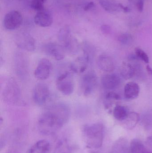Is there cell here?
Returning <instances> with one entry per match:
<instances>
[{
  "label": "cell",
  "mask_w": 152,
  "mask_h": 153,
  "mask_svg": "<svg viewBox=\"0 0 152 153\" xmlns=\"http://www.w3.org/2000/svg\"><path fill=\"white\" fill-rule=\"evenodd\" d=\"M118 40L122 45H128L132 44L133 38L132 35L129 33H123L119 36Z\"/></svg>",
  "instance_id": "obj_27"
},
{
  "label": "cell",
  "mask_w": 152,
  "mask_h": 153,
  "mask_svg": "<svg viewBox=\"0 0 152 153\" xmlns=\"http://www.w3.org/2000/svg\"><path fill=\"white\" fill-rule=\"evenodd\" d=\"M50 91L47 85L39 83L36 85L33 91V100L39 106L44 105L49 99Z\"/></svg>",
  "instance_id": "obj_9"
},
{
  "label": "cell",
  "mask_w": 152,
  "mask_h": 153,
  "mask_svg": "<svg viewBox=\"0 0 152 153\" xmlns=\"http://www.w3.org/2000/svg\"><path fill=\"white\" fill-rule=\"evenodd\" d=\"M120 96L118 94L114 91H109L106 93L104 96V104L106 109L109 108L113 101L119 100Z\"/></svg>",
  "instance_id": "obj_26"
},
{
  "label": "cell",
  "mask_w": 152,
  "mask_h": 153,
  "mask_svg": "<svg viewBox=\"0 0 152 153\" xmlns=\"http://www.w3.org/2000/svg\"><path fill=\"white\" fill-rule=\"evenodd\" d=\"M140 120V116L136 112L129 113L126 118L123 120V125L126 128L131 129L136 126Z\"/></svg>",
  "instance_id": "obj_22"
},
{
  "label": "cell",
  "mask_w": 152,
  "mask_h": 153,
  "mask_svg": "<svg viewBox=\"0 0 152 153\" xmlns=\"http://www.w3.org/2000/svg\"><path fill=\"white\" fill-rule=\"evenodd\" d=\"M83 134L87 146L90 149H98L103 142L104 126L101 123L88 124L84 126Z\"/></svg>",
  "instance_id": "obj_2"
},
{
  "label": "cell",
  "mask_w": 152,
  "mask_h": 153,
  "mask_svg": "<svg viewBox=\"0 0 152 153\" xmlns=\"http://www.w3.org/2000/svg\"><path fill=\"white\" fill-rule=\"evenodd\" d=\"M95 7V4L93 2H89L85 5L84 9L85 11H88L93 9Z\"/></svg>",
  "instance_id": "obj_33"
},
{
  "label": "cell",
  "mask_w": 152,
  "mask_h": 153,
  "mask_svg": "<svg viewBox=\"0 0 152 153\" xmlns=\"http://www.w3.org/2000/svg\"><path fill=\"white\" fill-rule=\"evenodd\" d=\"M42 49L46 54L57 61L63 60L65 57L66 52L60 44L52 42L46 43L43 45Z\"/></svg>",
  "instance_id": "obj_11"
},
{
  "label": "cell",
  "mask_w": 152,
  "mask_h": 153,
  "mask_svg": "<svg viewBox=\"0 0 152 153\" xmlns=\"http://www.w3.org/2000/svg\"><path fill=\"white\" fill-rule=\"evenodd\" d=\"M146 71L148 73L152 76V68L149 65H147L146 67Z\"/></svg>",
  "instance_id": "obj_35"
},
{
  "label": "cell",
  "mask_w": 152,
  "mask_h": 153,
  "mask_svg": "<svg viewBox=\"0 0 152 153\" xmlns=\"http://www.w3.org/2000/svg\"><path fill=\"white\" fill-rule=\"evenodd\" d=\"M58 39L66 53L70 54H76L81 48L77 39L71 34L68 27H64L60 30L58 33Z\"/></svg>",
  "instance_id": "obj_3"
},
{
  "label": "cell",
  "mask_w": 152,
  "mask_h": 153,
  "mask_svg": "<svg viewBox=\"0 0 152 153\" xmlns=\"http://www.w3.org/2000/svg\"><path fill=\"white\" fill-rule=\"evenodd\" d=\"M72 149L68 140L65 138L61 139L57 143L54 153H71Z\"/></svg>",
  "instance_id": "obj_24"
},
{
  "label": "cell",
  "mask_w": 152,
  "mask_h": 153,
  "mask_svg": "<svg viewBox=\"0 0 152 153\" xmlns=\"http://www.w3.org/2000/svg\"><path fill=\"white\" fill-rule=\"evenodd\" d=\"M130 3L133 4L137 10L140 12H142L144 10V7L145 0H129Z\"/></svg>",
  "instance_id": "obj_30"
},
{
  "label": "cell",
  "mask_w": 152,
  "mask_h": 153,
  "mask_svg": "<svg viewBox=\"0 0 152 153\" xmlns=\"http://www.w3.org/2000/svg\"><path fill=\"white\" fill-rule=\"evenodd\" d=\"M51 143L46 140H40L35 143L28 150L27 153H50Z\"/></svg>",
  "instance_id": "obj_17"
},
{
  "label": "cell",
  "mask_w": 152,
  "mask_h": 153,
  "mask_svg": "<svg viewBox=\"0 0 152 153\" xmlns=\"http://www.w3.org/2000/svg\"><path fill=\"white\" fill-rule=\"evenodd\" d=\"M120 8H121V10H123L124 12L129 13L131 11V9L129 7H127V6H124L121 3H120Z\"/></svg>",
  "instance_id": "obj_34"
},
{
  "label": "cell",
  "mask_w": 152,
  "mask_h": 153,
  "mask_svg": "<svg viewBox=\"0 0 152 153\" xmlns=\"http://www.w3.org/2000/svg\"><path fill=\"white\" fill-rule=\"evenodd\" d=\"M98 84V77L94 71H90L83 74L80 82V88L83 95L88 96L93 93Z\"/></svg>",
  "instance_id": "obj_6"
},
{
  "label": "cell",
  "mask_w": 152,
  "mask_h": 153,
  "mask_svg": "<svg viewBox=\"0 0 152 153\" xmlns=\"http://www.w3.org/2000/svg\"><path fill=\"white\" fill-rule=\"evenodd\" d=\"M14 64L17 75L23 80L27 78L29 74V62L27 56L24 53L17 52L14 55Z\"/></svg>",
  "instance_id": "obj_7"
},
{
  "label": "cell",
  "mask_w": 152,
  "mask_h": 153,
  "mask_svg": "<svg viewBox=\"0 0 152 153\" xmlns=\"http://www.w3.org/2000/svg\"><path fill=\"white\" fill-rule=\"evenodd\" d=\"M72 72L70 70L62 72L57 76L56 87L60 92L66 96L72 94L75 88Z\"/></svg>",
  "instance_id": "obj_5"
},
{
  "label": "cell",
  "mask_w": 152,
  "mask_h": 153,
  "mask_svg": "<svg viewBox=\"0 0 152 153\" xmlns=\"http://www.w3.org/2000/svg\"><path fill=\"white\" fill-rule=\"evenodd\" d=\"M83 52V56H84L91 64L93 60L95 54V49L94 47L90 42L84 41L82 43L81 46Z\"/></svg>",
  "instance_id": "obj_20"
},
{
  "label": "cell",
  "mask_w": 152,
  "mask_h": 153,
  "mask_svg": "<svg viewBox=\"0 0 152 153\" xmlns=\"http://www.w3.org/2000/svg\"><path fill=\"white\" fill-rule=\"evenodd\" d=\"M128 111L126 108L122 105H117L113 110L114 118L119 121H123L128 115Z\"/></svg>",
  "instance_id": "obj_25"
},
{
  "label": "cell",
  "mask_w": 152,
  "mask_h": 153,
  "mask_svg": "<svg viewBox=\"0 0 152 153\" xmlns=\"http://www.w3.org/2000/svg\"><path fill=\"white\" fill-rule=\"evenodd\" d=\"M46 0H31V7L35 10L39 11L44 10V4Z\"/></svg>",
  "instance_id": "obj_29"
},
{
  "label": "cell",
  "mask_w": 152,
  "mask_h": 153,
  "mask_svg": "<svg viewBox=\"0 0 152 153\" xmlns=\"http://www.w3.org/2000/svg\"><path fill=\"white\" fill-rule=\"evenodd\" d=\"M99 3L103 9L109 13H116L121 10L120 3L115 0H100Z\"/></svg>",
  "instance_id": "obj_19"
},
{
  "label": "cell",
  "mask_w": 152,
  "mask_h": 153,
  "mask_svg": "<svg viewBox=\"0 0 152 153\" xmlns=\"http://www.w3.org/2000/svg\"><path fill=\"white\" fill-rule=\"evenodd\" d=\"M53 19L51 13L46 10L37 12L34 18L35 23L40 27H47L52 24Z\"/></svg>",
  "instance_id": "obj_14"
},
{
  "label": "cell",
  "mask_w": 152,
  "mask_h": 153,
  "mask_svg": "<svg viewBox=\"0 0 152 153\" xmlns=\"http://www.w3.org/2000/svg\"><path fill=\"white\" fill-rule=\"evenodd\" d=\"M52 69V65L50 60L43 58L38 62L34 72L37 79L40 80L47 79L50 76Z\"/></svg>",
  "instance_id": "obj_12"
},
{
  "label": "cell",
  "mask_w": 152,
  "mask_h": 153,
  "mask_svg": "<svg viewBox=\"0 0 152 153\" xmlns=\"http://www.w3.org/2000/svg\"><path fill=\"white\" fill-rule=\"evenodd\" d=\"M90 64L84 56L77 58L70 65V70L73 73L83 74L86 71L88 65Z\"/></svg>",
  "instance_id": "obj_16"
},
{
  "label": "cell",
  "mask_w": 152,
  "mask_h": 153,
  "mask_svg": "<svg viewBox=\"0 0 152 153\" xmlns=\"http://www.w3.org/2000/svg\"><path fill=\"white\" fill-rule=\"evenodd\" d=\"M136 55L137 56L138 59L142 60L146 63H148L150 62L149 57L148 55L144 50L139 48H136L135 49Z\"/></svg>",
  "instance_id": "obj_28"
},
{
  "label": "cell",
  "mask_w": 152,
  "mask_h": 153,
  "mask_svg": "<svg viewBox=\"0 0 152 153\" xmlns=\"http://www.w3.org/2000/svg\"><path fill=\"white\" fill-rule=\"evenodd\" d=\"M5 153H20L15 150H10L8 152H6Z\"/></svg>",
  "instance_id": "obj_36"
},
{
  "label": "cell",
  "mask_w": 152,
  "mask_h": 153,
  "mask_svg": "<svg viewBox=\"0 0 152 153\" xmlns=\"http://www.w3.org/2000/svg\"><path fill=\"white\" fill-rule=\"evenodd\" d=\"M1 92L4 100L10 103H15L19 100L20 90L16 81L9 78L1 84Z\"/></svg>",
  "instance_id": "obj_4"
},
{
  "label": "cell",
  "mask_w": 152,
  "mask_h": 153,
  "mask_svg": "<svg viewBox=\"0 0 152 153\" xmlns=\"http://www.w3.org/2000/svg\"><path fill=\"white\" fill-rule=\"evenodd\" d=\"M121 76L126 79H131L135 75V70L134 65L126 62H123L120 68Z\"/></svg>",
  "instance_id": "obj_21"
},
{
  "label": "cell",
  "mask_w": 152,
  "mask_h": 153,
  "mask_svg": "<svg viewBox=\"0 0 152 153\" xmlns=\"http://www.w3.org/2000/svg\"><path fill=\"white\" fill-rule=\"evenodd\" d=\"M23 22V17L21 13L16 10L9 12L4 16L3 25L8 30H14L18 28Z\"/></svg>",
  "instance_id": "obj_10"
},
{
  "label": "cell",
  "mask_w": 152,
  "mask_h": 153,
  "mask_svg": "<svg viewBox=\"0 0 152 153\" xmlns=\"http://www.w3.org/2000/svg\"><path fill=\"white\" fill-rule=\"evenodd\" d=\"M130 153H151L145 146V145L138 139L132 140L130 144Z\"/></svg>",
  "instance_id": "obj_23"
},
{
  "label": "cell",
  "mask_w": 152,
  "mask_h": 153,
  "mask_svg": "<svg viewBox=\"0 0 152 153\" xmlns=\"http://www.w3.org/2000/svg\"><path fill=\"white\" fill-rule=\"evenodd\" d=\"M145 146L150 152L152 153V136L147 137Z\"/></svg>",
  "instance_id": "obj_31"
},
{
  "label": "cell",
  "mask_w": 152,
  "mask_h": 153,
  "mask_svg": "<svg viewBox=\"0 0 152 153\" xmlns=\"http://www.w3.org/2000/svg\"><path fill=\"white\" fill-rule=\"evenodd\" d=\"M140 91V86L137 83L129 82L124 88V95L125 98L128 100H134L138 97Z\"/></svg>",
  "instance_id": "obj_18"
},
{
  "label": "cell",
  "mask_w": 152,
  "mask_h": 153,
  "mask_svg": "<svg viewBox=\"0 0 152 153\" xmlns=\"http://www.w3.org/2000/svg\"><path fill=\"white\" fill-rule=\"evenodd\" d=\"M97 65L99 69L105 72H112L115 70L113 59L107 55H101L97 59Z\"/></svg>",
  "instance_id": "obj_15"
},
{
  "label": "cell",
  "mask_w": 152,
  "mask_h": 153,
  "mask_svg": "<svg viewBox=\"0 0 152 153\" xmlns=\"http://www.w3.org/2000/svg\"><path fill=\"white\" fill-rule=\"evenodd\" d=\"M15 42L18 47L25 51L33 52L35 49V40L28 33L21 32L17 34Z\"/></svg>",
  "instance_id": "obj_8"
},
{
  "label": "cell",
  "mask_w": 152,
  "mask_h": 153,
  "mask_svg": "<svg viewBox=\"0 0 152 153\" xmlns=\"http://www.w3.org/2000/svg\"><path fill=\"white\" fill-rule=\"evenodd\" d=\"M70 113L69 107L65 103L51 106L39 117L37 123L38 130L44 135L55 134L68 120Z\"/></svg>",
  "instance_id": "obj_1"
},
{
  "label": "cell",
  "mask_w": 152,
  "mask_h": 153,
  "mask_svg": "<svg viewBox=\"0 0 152 153\" xmlns=\"http://www.w3.org/2000/svg\"><path fill=\"white\" fill-rule=\"evenodd\" d=\"M101 82L104 88L111 91L118 88L121 83V79L117 74L110 73L102 76Z\"/></svg>",
  "instance_id": "obj_13"
},
{
  "label": "cell",
  "mask_w": 152,
  "mask_h": 153,
  "mask_svg": "<svg viewBox=\"0 0 152 153\" xmlns=\"http://www.w3.org/2000/svg\"><path fill=\"white\" fill-rule=\"evenodd\" d=\"M101 29L104 34H106V35L110 34L111 32V28L110 27L109 25H106V24L102 25L101 26Z\"/></svg>",
  "instance_id": "obj_32"
}]
</instances>
